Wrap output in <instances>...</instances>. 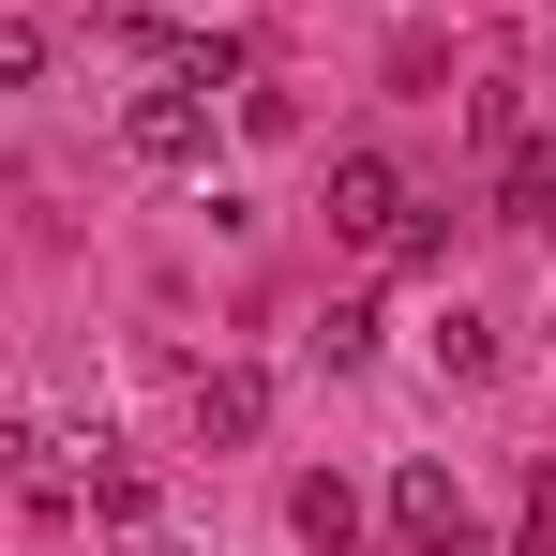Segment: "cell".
Wrapping results in <instances>:
<instances>
[{
    "label": "cell",
    "instance_id": "6da1fadb",
    "mask_svg": "<svg viewBox=\"0 0 556 556\" xmlns=\"http://www.w3.org/2000/svg\"><path fill=\"white\" fill-rule=\"evenodd\" d=\"M121 151L136 166H211V91L195 76H151V91L121 105Z\"/></svg>",
    "mask_w": 556,
    "mask_h": 556
},
{
    "label": "cell",
    "instance_id": "7a4b0ae2",
    "mask_svg": "<svg viewBox=\"0 0 556 556\" xmlns=\"http://www.w3.org/2000/svg\"><path fill=\"white\" fill-rule=\"evenodd\" d=\"M406 211H421V195H406V166H391V151H331V226H346V241H376V256H391V226H406Z\"/></svg>",
    "mask_w": 556,
    "mask_h": 556
},
{
    "label": "cell",
    "instance_id": "3957f363",
    "mask_svg": "<svg viewBox=\"0 0 556 556\" xmlns=\"http://www.w3.org/2000/svg\"><path fill=\"white\" fill-rule=\"evenodd\" d=\"M391 542L406 556H466V481L452 466H406V481H391Z\"/></svg>",
    "mask_w": 556,
    "mask_h": 556
},
{
    "label": "cell",
    "instance_id": "277c9868",
    "mask_svg": "<svg viewBox=\"0 0 556 556\" xmlns=\"http://www.w3.org/2000/svg\"><path fill=\"white\" fill-rule=\"evenodd\" d=\"M256 421H271V376H256V362H211V376H195V437H211V452H241Z\"/></svg>",
    "mask_w": 556,
    "mask_h": 556
},
{
    "label": "cell",
    "instance_id": "5b68a950",
    "mask_svg": "<svg viewBox=\"0 0 556 556\" xmlns=\"http://www.w3.org/2000/svg\"><path fill=\"white\" fill-rule=\"evenodd\" d=\"M286 527H301V542H316V556H346V542H362V496H346V481L316 466V481L286 496Z\"/></svg>",
    "mask_w": 556,
    "mask_h": 556
},
{
    "label": "cell",
    "instance_id": "8992f818",
    "mask_svg": "<svg viewBox=\"0 0 556 556\" xmlns=\"http://www.w3.org/2000/svg\"><path fill=\"white\" fill-rule=\"evenodd\" d=\"M76 496H91L105 527H151V466H121V452H91V466H76Z\"/></svg>",
    "mask_w": 556,
    "mask_h": 556
},
{
    "label": "cell",
    "instance_id": "52a82bcc",
    "mask_svg": "<svg viewBox=\"0 0 556 556\" xmlns=\"http://www.w3.org/2000/svg\"><path fill=\"white\" fill-rule=\"evenodd\" d=\"M437 376H496V316L452 301V316H437Z\"/></svg>",
    "mask_w": 556,
    "mask_h": 556
},
{
    "label": "cell",
    "instance_id": "ba28073f",
    "mask_svg": "<svg viewBox=\"0 0 556 556\" xmlns=\"http://www.w3.org/2000/svg\"><path fill=\"white\" fill-rule=\"evenodd\" d=\"M0 496H61V466H46V437H30V421H0Z\"/></svg>",
    "mask_w": 556,
    "mask_h": 556
},
{
    "label": "cell",
    "instance_id": "9c48e42d",
    "mask_svg": "<svg viewBox=\"0 0 556 556\" xmlns=\"http://www.w3.org/2000/svg\"><path fill=\"white\" fill-rule=\"evenodd\" d=\"M316 362H331V376L376 362V301H331V316H316Z\"/></svg>",
    "mask_w": 556,
    "mask_h": 556
},
{
    "label": "cell",
    "instance_id": "30bf717a",
    "mask_svg": "<svg viewBox=\"0 0 556 556\" xmlns=\"http://www.w3.org/2000/svg\"><path fill=\"white\" fill-rule=\"evenodd\" d=\"M46 76V15H0V91H30Z\"/></svg>",
    "mask_w": 556,
    "mask_h": 556
},
{
    "label": "cell",
    "instance_id": "8fae6325",
    "mask_svg": "<svg viewBox=\"0 0 556 556\" xmlns=\"http://www.w3.org/2000/svg\"><path fill=\"white\" fill-rule=\"evenodd\" d=\"M527 556H556V481H542V496H527Z\"/></svg>",
    "mask_w": 556,
    "mask_h": 556
}]
</instances>
